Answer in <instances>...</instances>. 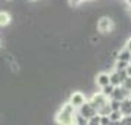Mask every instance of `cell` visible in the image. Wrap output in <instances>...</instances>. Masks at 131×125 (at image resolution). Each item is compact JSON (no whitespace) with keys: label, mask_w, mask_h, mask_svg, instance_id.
<instances>
[{"label":"cell","mask_w":131,"mask_h":125,"mask_svg":"<svg viewBox=\"0 0 131 125\" xmlns=\"http://www.w3.org/2000/svg\"><path fill=\"white\" fill-rule=\"evenodd\" d=\"M81 116H84V118L87 119H91V118H94L96 115H97V110H96L94 107L91 106L90 103H85V105H83L81 106V113H80Z\"/></svg>","instance_id":"277c9868"},{"label":"cell","mask_w":131,"mask_h":125,"mask_svg":"<svg viewBox=\"0 0 131 125\" xmlns=\"http://www.w3.org/2000/svg\"><path fill=\"white\" fill-rule=\"evenodd\" d=\"M113 90H115V87L109 84V85H106V87H103V93H102V94L105 96V97H107V96H112Z\"/></svg>","instance_id":"9c48e42d"},{"label":"cell","mask_w":131,"mask_h":125,"mask_svg":"<svg viewBox=\"0 0 131 125\" xmlns=\"http://www.w3.org/2000/svg\"><path fill=\"white\" fill-rule=\"evenodd\" d=\"M125 74H127V77L131 78V65L127 66V69H125Z\"/></svg>","instance_id":"8fae6325"},{"label":"cell","mask_w":131,"mask_h":125,"mask_svg":"<svg viewBox=\"0 0 131 125\" xmlns=\"http://www.w3.org/2000/svg\"><path fill=\"white\" fill-rule=\"evenodd\" d=\"M130 62H131V59H130Z\"/></svg>","instance_id":"4fadbf2b"},{"label":"cell","mask_w":131,"mask_h":125,"mask_svg":"<svg viewBox=\"0 0 131 125\" xmlns=\"http://www.w3.org/2000/svg\"><path fill=\"white\" fill-rule=\"evenodd\" d=\"M107 118H109L111 122H119V121L122 119V115H121V112L118 110V112H111V115H109Z\"/></svg>","instance_id":"52a82bcc"},{"label":"cell","mask_w":131,"mask_h":125,"mask_svg":"<svg viewBox=\"0 0 131 125\" xmlns=\"http://www.w3.org/2000/svg\"><path fill=\"white\" fill-rule=\"evenodd\" d=\"M127 66H128V62H121V60H118L115 68H116V72H119V71H125Z\"/></svg>","instance_id":"30bf717a"},{"label":"cell","mask_w":131,"mask_h":125,"mask_svg":"<svg viewBox=\"0 0 131 125\" xmlns=\"http://www.w3.org/2000/svg\"><path fill=\"white\" fill-rule=\"evenodd\" d=\"M10 21V15L7 12H0V25H7Z\"/></svg>","instance_id":"ba28073f"},{"label":"cell","mask_w":131,"mask_h":125,"mask_svg":"<svg viewBox=\"0 0 131 125\" xmlns=\"http://www.w3.org/2000/svg\"><path fill=\"white\" fill-rule=\"evenodd\" d=\"M130 59H131V52H128L127 49L121 50L118 53V60H121V62H130Z\"/></svg>","instance_id":"8992f818"},{"label":"cell","mask_w":131,"mask_h":125,"mask_svg":"<svg viewBox=\"0 0 131 125\" xmlns=\"http://www.w3.org/2000/svg\"><path fill=\"white\" fill-rule=\"evenodd\" d=\"M112 28H113V21L111 18L103 16V18L99 19V22H97V30H99V32H102V34H107Z\"/></svg>","instance_id":"7a4b0ae2"},{"label":"cell","mask_w":131,"mask_h":125,"mask_svg":"<svg viewBox=\"0 0 131 125\" xmlns=\"http://www.w3.org/2000/svg\"><path fill=\"white\" fill-rule=\"evenodd\" d=\"M68 103H71L74 107H81L83 105H85L87 101H85V96L81 93V91H74L71 94V99Z\"/></svg>","instance_id":"3957f363"},{"label":"cell","mask_w":131,"mask_h":125,"mask_svg":"<svg viewBox=\"0 0 131 125\" xmlns=\"http://www.w3.org/2000/svg\"><path fill=\"white\" fill-rule=\"evenodd\" d=\"M125 49H127L128 52H131V38H128V41H127V46H125Z\"/></svg>","instance_id":"7c38bea8"},{"label":"cell","mask_w":131,"mask_h":125,"mask_svg":"<svg viewBox=\"0 0 131 125\" xmlns=\"http://www.w3.org/2000/svg\"><path fill=\"white\" fill-rule=\"evenodd\" d=\"M96 84L99 85V87H106V85H109L111 84V75L109 74H106V72H102V74H99L97 77H96Z\"/></svg>","instance_id":"5b68a950"},{"label":"cell","mask_w":131,"mask_h":125,"mask_svg":"<svg viewBox=\"0 0 131 125\" xmlns=\"http://www.w3.org/2000/svg\"><path fill=\"white\" fill-rule=\"evenodd\" d=\"M56 121L59 125H74L75 124V115H74V106L71 103H65L62 109L58 112Z\"/></svg>","instance_id":"6da1fadb"}]
</instances>
